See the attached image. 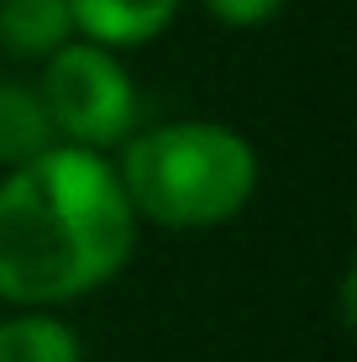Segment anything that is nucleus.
Masks as SVG:
<instances>
[{"mask_svg": "<svg viewBox=\"0 0 357 362\" xmlns=\"http://www.w3.org/2000/svg\"><path fill=\"white\" fill-rule=\"evenodd\" d=\"M205 16L221 21L231 32H252V27H268V21L284 11V0H200Z\"/></svg>", "mask_w": 357, "mask_h": 362, "instance_id": "nucleus-8", "label": "nucleus"}, {"mask_svg": "<svg viewBox=\"0 0 357 362\" xmlns=\"http://www.w3.org/2000/svg\"><path fill=\"white\" fill-rule=\"evenodd\" d=\"M74 37L64 0H0V47L11 58H53Z\"/></svg>", "mask_w": 357, "mask_h": 362, "instance_id": "nucleus-7", "label": "nucleus"}, {"mask_svg": "<svg viewBox=\"0 0 357 362\" xmlns=\"http://www.w3.org/2000/svg\"><path fill=\"white\" fill-rule=\"evenodd\" d=\"M116 179L131 216L163 231H211L257 194V147L226 121H163L121 142Z\"/></svg>", "mask_w": 357, "mask_h": 362, "instance_id": "nucleus-2", "label": "nucleus"}, {"mask_svg": "<svg viewBox=\"0 0 357 362\" xmlns=\"http://www.w3.org/2000/svg\"><path fill=\"white\" fill-rule=\"evenodd\" d=\"M0 362H84V341L53 310H16L0 320Z\"/></svg>", "mask_w": 357, "mask_h": 362, "instance_id": "nucleus-6", "label": "nucleus"}, {"mask_svg": "<svg viewBox=\"0 0 357 362\" xmlns=\"http://www.w3.org/2000/svg\"><path fill=\"white\" fill-rule=\"evenodd\" d=\"M37 95L47 105L58 142L64 147H84V153H110L121 147L142 121V100L131 84L121 53L69 37L53 58H42V79Z\"/></svg>", "mask_w": 357, "mask_h": 362, "instance_id": "nucleus-3", "label": "nucleus"}, {"mask_svg": "<svg viewBox=\"0 0 357 362\" xmlns=\"http://www.w3.org/2000/svg\"><path fill=\"white\" fill-rule=\"evenodd\" d=\"M137 226L116 163L84 147H47L0 173V299L58 310L105 289L137 252Z\"/></svg>", "mask_w": 357, "mask_h": 362, "instance_id": "nucleus-1", "label": "nucleus"}, {"mask_svg": "<svg viewBox=\"0 0 357 362\" xmlns=\"http://www.w3.org/2000/svg\"><path fill=\"white\" fill-rule=\"evenodd\" d=\"M74 37L105 47V53H131V47L158 42L179 21L184 0H64Z\"/></svg>", "mask_w": 357, "mask_h": 362, "instance_id": "nucleus-4", "label": "nucleus"}, {"mask_svg": "<svg viewBox=\"0 0 357 362\" xmlns=\"http://www.w3.org/2000/svg\"><path fill=\"white\" fill-rule=\"evenodd\" d=\"M47 147H58V132L47 121L37 84L0 79V168H21L32 158H42Z\"/></svg>", "mask_w": 357, "mask_h": 362, "instance_id": "nucleus-5", "label": "nucleus"}]
</instances>
